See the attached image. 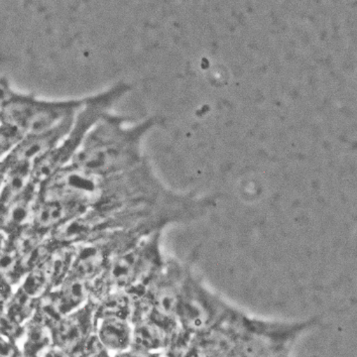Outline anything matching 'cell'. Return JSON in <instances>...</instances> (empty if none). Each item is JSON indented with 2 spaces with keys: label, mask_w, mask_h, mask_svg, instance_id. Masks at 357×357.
I'll use <instances>...</instances> for the list:
<instances>
[{
  "label": "cell",
  "mask_w": 357,
  "mask_h": 357,
  "mask_svg": "<svg viewBox=\"0 0 357 357\" xmlns=\"http://www.w3.org/2000/svg\"><path fill=\"white\" fill-rule=\"evenodd\" d=\"M24 333V352L30 356L37 357L39 352L53 347L51 331L32 318L25 323Z\"/></svg>",
  "instance_id": "18"
},
{
  "label": "cell",
  "mask_w": 357,
  "mask_h": 357,
  "mask_svg": "<svg viewBox=\"0 0 357 357\" xmlns=\"http://www.w3.org/2000/svg\"><path fill=\"white\" fill-rule=\"evenodd\" d=\"M24 278L20 288L35 299L49 292L48 280L41 266L26 274Z\"/></svg>",
  "instance_id": "22"
},
{
  "label": "cell",
  "mask_w": 357,
  "mask_h": 357,
  "mask_svg": "<svg viewBox=\"0 0 357 357\" xmlns=\"http://www.w3.org/2000/svg\"><path fill=\"white\" fill-rule=\"evenodd\" d=\"M96 303L89 299L84 306L63 317L51 328L53 345L70 356L79 357L95 335Z\"/></svg>",
  "instance_id": "8"
},
{
  "label": "cell",
  "mask_w": 357,
  "mask_h": 357,
  "mask_svg": "<svg viewBox=\"0 0 357 357\" xmlns=\"http://www.w3.org/2000/svg\"><path fill=\"white\" fill-rule=\"evenodd\" d=\"M86 208L73 202L57 199H37L31 225L45 236H49L73 218L86 213Z\"/></svg>",
  "instance_id": "11"
},
{
  "label": "cell",
  "mask_w": 357,
  "mask_h": 357,
  "mask_svg": "<svg viewBox=\"0 0 357 357\" xmlns=\"http://www.w3.org/2000/svg\"><path fill=\"white\" fill-rule=\"evenodd\" d=\"M185 266L173 258L166 259L163 269L147 289L143 297L155 314L177 321L176 312Z\"/></svg>",
  "instance_id": "9"
},
{
  "label": "cell",
  "mask_w": 357,
  "mask_h": 357,
  "mask_svg": "<svg viewBox=\"0 0 357 357\" xmlns=\"http://www.w3.org/2000/svg\"><path fill=\"white\" fill-rule=\"evenodd\" d=\"M157 234L145 227L115 230L77 244L70 273L89 282L105 271L115 257L126 252L145 238Z\"/></svg>",
  "instance_id": "7"
},
{
  "label": "cell",
  "mask_w": 357,
  "mask_h": 357,
  "mask_svg": "<svg viewBox=\"0 0 357 357\" xmlns=\"http://www.w3.org/2000/svg\"><path fill=\"white\" fill-rule=\"evenodd\" d=\"M74 116L75 115H73L46 132L23 137L14 148L13 151L2 161L4 167L7 168L14 165L32 166L45 155L50 153L59 146L69 132Z\"/></svg>",
  "instance_id": "10"
},
{
  "label": "cell",
  "mask_w": 357,
  "mask_h": 357,
  "mask_svg": "<svg viewBox=\"0 0 357 357\" xmlns=\"http://www.w3.org/2000/svg\"><path fill=\"white\" fill-rule=\"evenodd\" d=\"M95 335L107 351L122 352L131 347L132 325L128 319L105 318L96 321Z\"/></svg>",
  "instance_id": "13"
},
{
  "label": "cell",
  "mask_w": 357,
  "mask_h": 357,
  "mask_svg": "<svg viewBox=\"0 0 357 357\" xmlns=\"http://www.w3.org/2000/svg\"><path fill=\"white\" fill-rule=\"evenodd\" d=\"M132 312V300L124 291L107 294L96 302V321L105 318H121L130 321Z\"/></svg>",
  "instance_id": "17"
},
{
  "label": "cell",
  "mask_w": 357,
  "mask_h": 357,
  "mask_svg": "<svg viewBox=\"0 0 357 357\" xmlns=\"http://www.w3.org/2000/svg\"><path fill=\"white\" fill-rule=\"evenodd\" d=\"M91 282L70 274L60 287L52 290L61 316L65 317L84 306L89 299Z\"/></svg>",
  "instance_id": "14"
},
{
  "label": "cell",
  "mask_w": 357,
  "mask_h": 357,
  "mask_svg": "<svg viewBox=\"0 0 357 357\" xmlns=\"http://www.w3.org/2000/svg\"><path fill=\"white\" fill-rule=\"evenodd\" d=\"M0 188H1V185H0Z\"/></svg>",
  "instance_id": "33"
},
{
  "label": "cell",
  "mask_w": 357,
  "mask_h": 357,
  "mask_svg": "<svg viewBox=\"0 0 357 357\" xmlns=\"http://www.w3.org/2000/svg\"><path fill=\"white\" fill-rule=\"evenodd\" d=\"M158 352H148L141 349L129 347L126 351L119 352L116 357H160Z\"/></svg>",
  "instance_id": "27"
},
{
  "label": "cell",
  "mask_w": 357,
  "mask_h": 357,
  "mask_svg": "<svg viewBox=\"0 0 357 357\" xmlns=\"http://www.w3.org/2000/svg\"><path fill=\"white\" fill-rule=\"evenodd\" d=\"M317 323L318 319L278 321L246 314L243 332L225 357H287L296 340Z\"/></svg>",
  "instance_id": "5"
},
{
  "label": "cell",
  "mask_w": 357,
  "mask_h": 357,
  "mask_svg": "<svg viewBox=\"0 0 357 357\" xmlns=\"http://www.w3.org/2000/svg\"><path fill=\"white\" fill-rule=\"evenodd\" d=\"M37 299L28 295L20 287L7 301L4 311L18 324L23 325L32 318L36 309Z\"/></svg>",
  "instance_id": "19"
},
{
  "label": "cell",
  "mask_w": 357,
  "mask_h": 357,
  "mask_svg": "<svg viewBox=\"0 0 357 357\" xmlns=\"http://www.w3.org/2000/svg\"><path fill=\"white\" fill-rule=\"evenodd\" d=\"M161 236L162 232L152 234L115 257L105 271L89 283V299L98 302L116 291H124L131 299L143 297L165 265Z\"/></svg>",
  "instance_id": "2"
},
{
  "label": "cell",
  "mask_w": 357,
  "mask_h": 357,
  "mask_svg": "<svg viewBox=\"0 0 357 357\" xmlns=\"http://www.w3.org/2000/svg\"><path fill=\"white\" fill-rule=\"evenodd\" d=\"M232 307L185 265L176 312L178 325L183 331L198 337L218 325Z\"/></svg>",
  "instance_id": "6"
},
{
  "label": "cell",
  "mask_w": 357,
  "mask_h": 357,
  "mask_svg": "<svg viewBox=\"0 0 357 357\" xmlns=\"http://www.w3.org/2000/svg\"><path fill=\"white\" fill-rule=\"evenodd\" d=\"M75 255L76 245H57L41 265L48 280L49 291L60 287L69 276Z\"/></svg>",
  "instance_id": "15"
},
{
  "label": "cell",
  "mask_w": 357,
  "mask_h": 357,
  "mask_svg": "<svg viewBox=\"0 0 357 357\" xmlns=\"http://www.w3.org/2000/svg\"><path fill=\"white\" fill-rule=\"evenodd\" d=\"M157 123L155 117L133 122L110 112L89 131L70 165L100 177L130 170L147 159L143 143Z\"/></svg>",
  "instance_id": "1"
},
{
  "label": "cell",
  "mask_w": 357,
  "mask_h": 357,
  "mask_svg": "<svg viewBox=\"0 0 357 357\" xmlns=\"http://www.w3.org/2000/svg\"><path fill=\"white\" fill-rule=\"evenodd\" d=\"M17 352L13 342L0 335V357H13Z\"/></svg>",
  "instance_id": "26"
},
{
  "label": "cell",
  "mask_w": 357,
  "mask_h": 357,
  "mask_svg": "<svg viewBox=\"0 0 357 357\" xmlns=\"http://www.w3.org/2000/svg\"><path fill=\"white\" fill-rule=\"evenodd\" d=\"M20 257L13 246L6 241L0 248V278L11 286L15 285L23 278L20 269Z\"/></svg>",
  "instance_id": "21"
},
{
  "label": "cell",
  "mask_w": 357,
  "mask_h": 357,
  "mask_svg": "<svg viewBox=\"0 0 357 357\" xmlns=\"http://www.w3.org/2000/svg\"><path fill=\"white\" fill-rule=\"evenodd\" d=\"M38 194L39 185L34 183L25 194L0 213V234L6 237L10 236L31 223Z\"/></svg>",
  "instance_id": "12"
},
{
  "label": "cell",
  "mask_w": 357,
  "mask_h": 357,
  "mask_svg": "<svg viewBox=\"0 0 357 357\" xmlns=\"http://www.w3.org/2000/svg\"><path fill=\"white\" fill-rule=\"evenodd\" d=\"M130 89L131 86L128 83L121 82L96 95L86 96L62 142L50 153L33 164V182L40 187L54 174L69 165L89 131L102 117L112 112Z\"/></svg>",
  "instance_id": "3"
},
{
  "label": "cell",
  "mask_w": 357,
  "mask_h": 357,
  "mask_svg": "<svg viewBox=\"0 0 357 357\" xmlns=\"http://www.w3.org/2000/svg\"><path fill=\"white\" fill-rule=\"evenodd\" d=\"M24 333V326L11 318L4 310L0 311V335L13 342Z\"/></svg>",
  "instance_id": "24"
},
{
  "label": "cell",
  "mask_w": 357,
  "mask_h": 357,
  "mask_svg": "<svg viewBox=\"0 0 357 357\" xmlns=\"http://www.w3.org/2000/svg\"><path fill=\"white\" fill-rule=\"evenodd\" d=\"M160 357H164V356H162V354H161V356H160Z\"/></svg>",
  "instance_id": "32"
},
{
  "label": "cell",
  "mask_w": 357,
  "mask_h": 357,
  "mask_svg": "<svg viewBox=\"0 0 357 357\" xmlns=\"http://www.w3.org/2000/svg\"><path fill=\"white\" fill-rule=\"evenodd\" d=\"M45 357H75V356H70V354H68V352H66L65 351H63V349H59V347H55V345H53V347H51L50 349H49V351L46 352V354H45Z\"/></svg>",
  "instance_id": "28"
},
{
  "label": "cell",
  "mask_w": 357,
  "mask_h": 357,
  "mask_svg": "<svg viewBox=\"0 0 357 357\" xmlns=\"http://www.w3.org/2000/svg\"><path fill=\"white\" fill-rule=\"evenodd\" d=\"M22 138L23 136L15 128L0 122V162L13 151Z\"/></svg>",
  "instance_id": "23"
},
{
  "label": "cell",
  "mask_w": 357,
  "mask_h": 357,
  "mask_svg": "<svg viewBox=\"0 0 357 357\" xmlns=\"http://www.w3.org/2000/svg\"><path fill=\"white\" fill-rule=\"evenodd\" d=\"M287 357H289V356H287Z\"/></svg>",
  "instance_id": "34"
},
{
  "label": "cell",
  "mask_w": 357,
  "mask_h": 357,
  "mask_svg": "<svg viewBox=\"0 0 357 357\" xmlns=\"http://www.w3.org/2000/svg\"><path fill=\"white\" fill-rule=\"evenodd\" d=\"M13 357H32L29 354H25V352H17Z\"/></svg>",
  "instance_id": "30"
},
{
  "label": "cell",
  "mask_w": 357,
  "mask_h": 357,
  "mask_svg": "<svg viewBox=\"0 0 357 357\" xmlns=\"http://www.w3.org/2000/svg\"><path fill=\"white\" fill-rule=\"evenodd\" d=\"M84 98L44 100L15 91L8 84L0 114V122L15 128L23 136L37 135L56 128L77 114Z\"/></svg>",
  "instance_id": "4"
},
{
  "label": "cell",
  "mask_w": 357,
  "mask_h": 357,
  "mask_svg": "<svg viewBox=\"0 0 357 357\" xmlns=\"http://www.w3.org/2000/svg\"><path fill=\"white\" fill-rule=\"evenodd\" d=\"M47 236L34 229L31 223L16 231L13 236L6 237L7 243L10 244L20 257H23L43 243Z\"/></svg>",
  "instance_id": "20"
},
{
  "label": "cell",
  "mask_w": 357,
  "mask_h": 357,
  "mask_svg": "<svg viewBox=\"0 0 357 357\" xmlns=\"http://www.w3.org/2000/svg\"><path fill=\"white\" fill-rule=\"evenodd\" d=\"M9 82L6 79H0V114H1L2 107H3L4 100L6 98V89Z\"/></svg>",
  "instance_id": "29"
},
{
  "label": "cell",
  "mask_w": 357,
  "mask_h": 357,
  "mask_svg": "<svg viewBox=\"0 0 357 357\" xmlns=\"http://www.w3.org/2000/svg\"><path fill=\"white\" fill-rule=\"evenodd\" d=\"M171 335L150 319H142L132 324L131 347L148 352H157L161 349L165 351Z\"/></svg>",
  "instance_id": "16"
},
{
  "label": "cell",
  "mask_w": 357,
  "mask_h": 357,
  "mask_svg": "<svg viewBox=\"0 0 357 357\" xmlns=\"http://www.w3.org/2000/svg\"><path fill=\"white\" fill-rule=\"evenodd\" d=\"M4 241H6V236L3 234H0V248L3 245Z\"/></svg>",
  "instance_id": "31"
},
{
  "label": "cell",
  "mask_w": 357,
  "mask_h": 357,
  "mask_svg": "<svg viewBox=\"0 0 357 357\" xmlns=\"http://www.w3.org/2000/svg\"><path fill=\"white\" fill-rule=\"evenodd\" d=\"M109 352L93 335L79 357H112Z\"/></svg>",
  "instance_id": "25"
}]
</instances>
